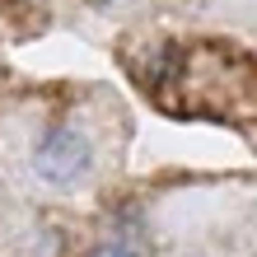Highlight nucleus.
Listing matches in <instances>:
<instances>
[{
    "mask_svg": "<svg viewBox=\"0 0 257 257\" xmlns=\"http://www.w3.org/2000/svg\"><path fill=\"white\" fill-rule=\"evenodd\" d=\"M136 89L178 122L257 126V56L229 38H164L122 52Z\"/></svg>",
    "mask_w": 257,
    "mask_h": 257,
    "instance_id": "nucleus-1",
    "label": "nucleus"
},
{
    "mask_svg": "<svg viewBox=\"0 0 257 257\" xmlns=\"http://www.w3.org/2000/svg\"><path fill=\"white\" fill-rule=\"evenodd\" d=\"M89 257H136V252H126V248H98V252H89Z\"/></svg>",
    "mask_w": 257,
    "mask_h": 257,
    "instance_id": "nucleus-2",
    "label": "nucleus"
},
{
    "mask_svg": "<svg viewBox=\"0 0 257 257\" xmlns=\"http://www.w3.org/2000/svg\"><path fill=\"white\" fill-rule=\"evenodd\" d=\"M89 5H108V0H89Z\"/></svg>",
    "mask_w": 257,
    "mask_h": 257,
    "instance_id": "nucleus-3",
    "label": "nucleus"
}]
</instances>
